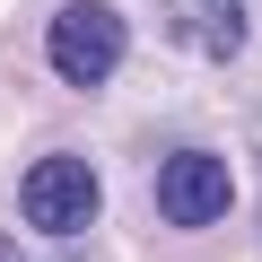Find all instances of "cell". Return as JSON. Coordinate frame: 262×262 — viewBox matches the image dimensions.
Wrapping results in <instances>:
<instances>
[{
    "label": "cell",
    "mask_w": 262,
    "mask_h": 262,
    "mask_svg": "<svg viewBox=\"0 0 262 262\" xmlns=\"http://www.w3.org/2000/svg\"><path fill=\"white\" fill-rule=\"evenodd\" d=\"M44 53H53V70L70 88H105L114 61H122V18L105 9V0H70V9L53 18V35H44Z\"/></svg>",
    "instance_id": "6da1fadb"
},
{
    "label": "cell",
    "mask_w": 262,
    "mask_h": 262,
    "mask_svg": "<svg viewBox=\"0 0 262 262\" xmlns=\"http://www.w3.org/2000/svg\"><path fill=\"white\" fill-rule=\"evenodd\" d=\"M18 210H27V227H44V236H79V227L96 219V166H88V158H35L27 184H18Z\"/></svg>",
    "instance_id": "7a4b0ae2"
},
{
    "label": "cell",
    "mask_w": 262,
    "mask_h": 262,
    "mask_svg": "<svg viewBox=\"0 0 262 262\" xmlns=\"http://www.w3.org/2000/svg\"><path fill=\"white\" fill-rule=\"evenodd\" d=\"M227 201H236V184H227V166L210 149H175L158 166V210L175 227H210V219H227Z\"/></svg>",
    "instance_id": "3957f363"
},
{
    "label": "cell",
    "mask_w": 262,
    "mask_h": 262,
    "mask_svg": "<svg viewBox=\"0 0 262 262\" xmlns=\"http://www.w3.org/2000/svg\"><path fill=\"white\" fill-rule=\"evenodd\" d=\"M201 44H210V53L227 61V53L245 44V18H236V9H210V18H201Z\"/></svg>",
    "instance_id": "277c9868"
},
{
    "label": "cell",
    "mask_w": 262,
    "mask_h": 262,
    "mask_svg": "<svg viewBox=\"0 0 262 262\" xmlns=\"http://www.w3.org/2000/svg\"><path fill=\"white\" fill-rule=\"evenodd\" d=\"M0 262H18V245H9V236H0Z\"/></svg>",
    "instance_id": "5b68a950"
}]
</instances>
